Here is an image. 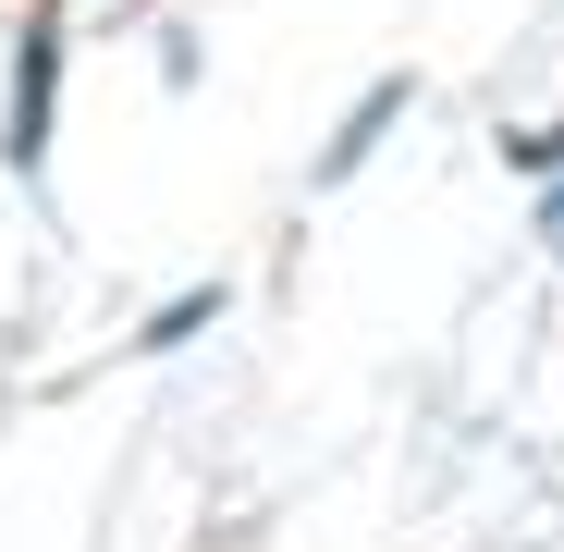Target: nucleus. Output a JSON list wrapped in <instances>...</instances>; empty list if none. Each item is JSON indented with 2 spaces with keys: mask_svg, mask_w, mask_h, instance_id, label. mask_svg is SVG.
Listing matches in <instances>:
<instances>
[{
  "mask_svg": "<svg viewBox=\"0 0 564 552\" xmlns=\"http://www.w3.org/2000/svg\"><path fill=\"white\" fill-rule=\"evenodd\" d=\"M50 111H62V25H25V50H13V123H0V160H13L25 184L50 172Z\"/></svg>",
  "mask_w": 564,
  "mask_h": 552,
  "instance_id": "nucleus-1",
  "label": "nucleus"
},
{
  "mask_svg": "<svg viewBox=\"0 0 564 552\" xmlns=\"http://www.w3.org/2000/svg\"><path fill=\"white\" fill-rule=\"evenodd\" d=\"M393 111H405V74H381V86H368V99L344 111V136L319 148V184H344V172H356L368 148H381V136H393Z\"/></svg>",
  "mask_w": 564,
  "mask_h": 552,
  "instance_id": "nucleus-2",
  "label": "nucleus"
},
{
  "mask_svg": "<svg viewBox=\"0 0 564 552\" xmlns=\"http://www.w3.org/2000/svg\"><path fill=\"white\" fill-rule=\"evenodd\" d=\"M209 320H221V283H209V295H172V307H160V320H148L135 344H197Z\"/></svg>",
  "mask_w": 564,
  "mask_h": 552,
  "instance_id": "nucleus-3",
  "label": "nucleus"
},
{
  "mask_svg": "<svg viewBox=\"0 0 564 552\" xmlns=\"http://www.w3.org/2000/svg\"><path fill=\"white\" fill-rule=\"evenodd\" d=\"M516 172H540V184H552V172H564V123H540V136H516Z\"/></svg>",
  "mask_w": 564,
  "mask_h": 552,
  "instance_id": "nucleus-4",
  "label": "nucleus"
},
{
  "mask_svg": "<svg viewBox=\"0 0 564 552\" xmlns=\"http://www.w3.org/2000/svg\"><path fill=\"white\" fill-rule=\"evenodd\" d=\"M540 234H552V246H564V172H552V184H540Z\"/></svg>",
  "mask_w": 564,
  "mask_h": 552,
  "instance_id": "nucleus-5",
  "label": "nucleus"
}]
</instances>
